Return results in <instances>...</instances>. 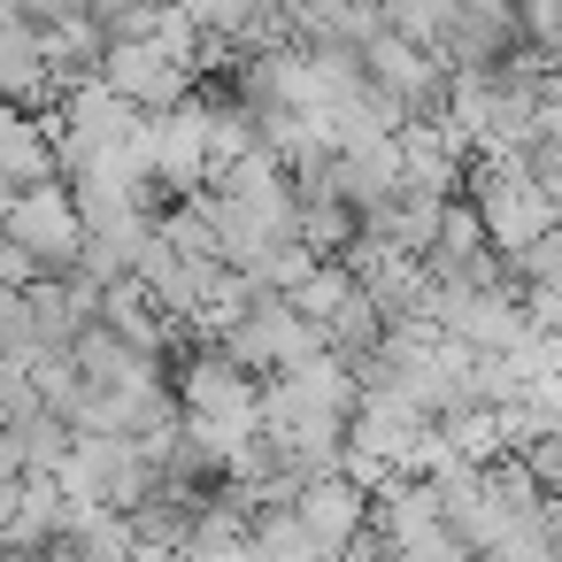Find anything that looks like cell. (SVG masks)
Masks as SVG:
<instances>
[{"label":"cell","mask_w":562,"mask_h":562,"mask_svg":"<svg viewBox=\"0 0 562 562\" xmlns=\"http://www.w3.org/2000/svg\"><path fill=\"white\" fill-rule=\"evenodd\" d=\"M216 347L239 362V370H255V378H270V370H293V362H308L316 347H331L324 339V324H308L285 293H262L247 316H232L224 331H216Z\"/></svg>","instance_id":"1"},{"label":"cell","mask_w":562,"mask_h":562,"mask_svg":"<svg viewBox=\"0 0 562 562\" xmlns=\"http://www.w3.org/2000/svg\"><path fill=\"white\" fill-rule=\"evenodd\" d=\"M0 232L24 239V247L40 255V270H78V255H86V209H78L70 178L24 186V193L9 201V216H0Z\"/></svg>","instance_id":"2"},{"label":"cell","mask_w":562,"mask_h":562,"mask_svg":"<svg viewBox=\"0 0 562 562\" xmlns=\"http://www.w3.org/2000/svg\"><path fill=\"white\" fill-rule=\"evenodd\" d=\"M55 109H63V124H55V155H63V170H70L78 155H93V147H124V139L147 124V109H139L132 93H116L109 78L70 86Z\"/></svg>","instance_id":"3"},{"label":"cell","mask_w":562,"mask_h":562,"mask_svg":"<svg viewBox=\"0 0 562 562\" xmlns=\"http://www.w3.org/2000/svg\"><path fill=\"white\" fill-rule=\"evenodd\" d=\"M101 78H109L116 93H132L147 116L178 109V101L201 86V70H193V63H178L162 40H109V55H101Z\"/></svg>","instance_id":"4"},{"label":"cell","mask_w":562,"mask_h":562,"mask_svg":"<svg viewBox=\"0 0 562 562\" xmlns=\"http://www.w3.org/2000/svg\"><path fill=\"white\" fill-rule=\"evenodd\" d=\"M209 101H201V86L178 101V109H162L155 116V186L170 193V201H186V193H201L209 186Z\"/></svg>","instance_id":"5"},{"label":"cell","mask_w":562,"mask_h":562,"mask_svg":"<svg viewBox=\"0 0 562 562\" xmlns=\"http://www.w3.org/2000/svg\"><path fill=\"white\" fill-rule=\"evenodd\" d=\"M508 47H524V0H447V40L439 55L454 70L501 63Z\"/></svg>","instance_id":"6"},{"label":"cell","mask_w":562,"mask_h":562,"mask_svg":"<svg viewBox=\"0 0 562 562\" xmlns=\"http://www.w3.org/2000/svg\"><path fill=\"white\" fill-rule=\"evenodd\" d=\"M0 101H16V109H55L63 101L55 63H47V32L32 16L0 24Z\"/></svg>","instance_id":"7"},{"label":"cell","mask_w":562,"mask_h":562,"mask_svg":"<svg viewBox=\"0 0 562 562\" xmlns=\"http://www.w3.org/2000/svg\"><path fill=\"white\" fill-rule=\"evenodd\" d=\"M201 501H209L201 477H155V493L132 508V539H139V554H186V531H193Z\"/></svg>","instance_id":"8"},{"label":"cell","mask_w":562,"mask_h":562,"mask_svg":"<svg viewBox=\"0 0 562 562\" xmlns=\"http://www.w3.org/2000/svg\"><path fill=\"white\" fill-rule=\"evenodd\" d=\"M63 524H70V493H63V477H55V470H32L24 493H16L9 531H0V554H55Z\"/></svg>","instance_id":"9"},{"label":"cell","mask_w":562,"mask_h":562,"mask_svg":"<svg viewBox=\"0 0 562 562\" xmlns=\"http://www.w3.org/2000/svg\"><path fill=\"white\" fill-rule=\"evenodd\" d=\"M331 186L355 201V216L378 209V201H393V193H401V132L362 139V147H339V155H331Z\"/></svg>","instance_id":"10"},{"label":"cell","mask_w":562,"mask_h":562,"mask_svg":"<svg viewBox=\"0 0 562 562\" xmlns=\"http://www.w3.org/2000/svg\"><path fill=\"white\" fill-rule=\"evenodd\" d=\"M301 516L316 524V539L339 554L347 539H355V524H370V485L362 477H347V470H324V477H308L301 485Z\"/></svg>","instance_id":"11"},{"label":"cell","mask_w":562,"mask_h":562,"mask_svg":"<svg viewBox=\"0 0 562 562\" xmlns=\"http://www.w3.org/2000/svg\"><path fill=\"white\" fill-rule=\"evenodd\" d=\"M355 278L370 285V301L385 308V324L424 316V301H431V270H424V255H408V247H378Z\"/></svg>","instance_id":"12"},{"label":"cell","mask_w":562,"mask_h":562,"mask_svg":"<svg viewBox=\"0 0 562 562\" xmlns=\"http://www.w3.org/2000/svg\"><path fill=\"white\" fill-rule=\"evenodd\" d=\"M55 554H139V539H132V516L124 508H109V501H70V524H63V539H55Z\"/></svg>","instance_id":"13"},{"label":"cell","mask_w":562,"mask_h":562,"mask_svg":"<svg viewBox=\"0 0 562 562\" xmlns=\"http://www.w3.org/2000/svg\"><path fill=\"white\" fill-rule=\"evenodd\" d=\"M247 554L308 562V554H331V547L316 539V524L301 516V501H262V508H255V531H247Z\"/></svg>","instance_id":"14"},{"label":"cell","mask_w":562,"mask_h":562,"mask_svg":"<svg viewBox=\"0 0 562 562\" xmlns=\"http://www.w3.org/2000/svg\"><path fill=\"white\" fill-rule=\"evenodd\" d=\"M9 431L24 439V470H63V462H70V439H78V424H70L63 408H47V401H40L32 416H16Z\"/></svg>","instance_id":"15"},{"label":"cell","mask_w":562,"mask_h":562,"mask_svg":"<svg viewBox=\"0 0 562 562\" xmlns=\"http://www.w3.org/2000/svg\"><path fill=\"white\" fill-rule=\"evenodd\" d=\"M355 285H362V278H355V270H347L339 255H316V262H308V278H301V285H293L285 301H293V308H301L308 324H324V316H339V301H347Z\"/></svg>","instance_id":"16"},{"label":"cell","mask_w":562,"mask_h":562,"mask_svg":"<svg viewBox=\"0 0 562 562\" xmlns=\"http://www.w3.org/2000/svg\"><path fill=\"white\" fill-rule=\"evenodd\" d=\"M324 339L355 362V355H370L378 339H385V308L370 301V285H355L347 301H339V316H324Z\"/></svg>","instance_id":"17"},{"label":"cell","mask_w":562,"mask_h":562,"mask_svg":"<svg viewBox=\"0 0 562 562\" xmlns=\"http://www.w3.org/2000/svg\"><path fill=\"white\" fill-rule=\"evenodd\" d=\"M439 431H447V447H454V454H470V462H493V454H508L501 408H485V401H470V408H447V416H439Z\"/></svg>","instance_id":"18"},{"label":"cell","mask_w":562,"mask_h":562,"mask_svg":"<svg viewBox=\"0 0 562 562\" xmlns=\"http://www.w3.org/2000/svg\"><path fill=\"white\" fill-rule=\"evenodd\" d=\"M508 262H516L524 278H562V216H554V224H547V232H539L531 247H516Z\"/></svg>","instance_id":"19"},{"label":"cell","mask_w":562,"mask_h":562,"mask_svg":"<svg viewBox=\"0 0 562 562\" xmlns=\"http://www.w3.org/2000/svg\"><path fill=\"white\" fill-rule=\"evenodd\" d=\"M524 316H531V331H562V278H531L524 285Z\"/></svg>","instance_id":"20"},{"label":"cell","mask_w":562,"mask_h":562,"mask_svg":"<svg viewBox=\"0 0 562 562\" xmlns=\"http://www.w3.org/2000/svg\"><path fill=\"white\" fill-rule=\"evenodd\" d=\"M524 40L562 55V0H524Z\"/></svg>","instance_id":"21"},{"label":"cell","mask_w":562,"mask_h":562,"mask_svg":"<svg viewBox=\"0 0 562 562\" xmlns=\"http://www.w3.org/2000/svg\"><path fill=\"white\" fill-rule=\"evenodd\" d=\"M531 178H539V186L554 193V209H562V139H539V147H531Z\"/></svg>","instance_id":"22"},{"label":"cell","mask_w":562,"mask_h":562,"mask_svg":"<svg viewBox=\"0 0 562 562\" xmlns=\"http://www.w3.org/2000/svg\"><path fill=\"white\" fill-rule=\"evenodd\" d=\"M539 139H562V93L539 101Z\"/></svg>","instance_id":"23"},{"label":"cell","mask_w":562,"mask_h":562,"mask_svg":"<svg viewBox=\"0 0 562 562\" xmlns=\"http://www.w3.org/2000/svg\"><path fill=\"white\" fill-rule=\"evenodd\" d=\"M16 493H24V477H0V531H9V516H16Z\"/></svg>","instance_id":"24"},{"label":"cell","mask_w":562,"mask_h":562,"mask_svg":"<svg viewBox=\"0 0 562 562\" xmlns=\"http://www.w3.org/2000/svg\"><path fill=\"white\" fill-rule=\"evenodd\" d=\"M86 9H93V16H116V9H132V0H86Z\"/></svg>","instance_id":"25"},{"label":"cell","mask_w":562,"mask_h":562,"mask_svg":"<svg viewBox=\"0 0 562 562\" xmlns=\"http://www.w3.org/2000/svg\"><path fill=\"white\" fill-rule=\"evenodd\" d=\"M24 16V0H0V24H16Z\"/></svg>","instance_id":"26"}]
</instances>
